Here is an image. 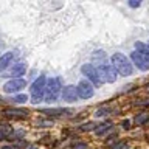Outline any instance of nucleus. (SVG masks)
I'll return each mask as SVG.
<instances>
[{
    "label": "nucleus",
    "instance_id": "4be33fe9",
    "mask_svg": "<svg viewBox=\"0 0 149 149\" xmlns=\"http://www.w3.org/2000/svg\"><path fill=\"white\" fill-rule=\"evenodd\" d=\"M129 6H132V8H138V6H140V2H138V0H137V2H134V0H132V2H129Z\"/></svg>",
    "mask_w": 149,
    "mask_h": 149
},
{
    "label": "nucleus",
    "instance_id": "5701e85b",
    "mask_svg": "<svg viewBox=\"0 0 149 149\" xmlns=\"http://www.w3.org/2000/svg\"><path fill=\"white\" fill-rule=\"evenodd\" d=\"M137 106H149V100H144V101H138Z\"/></svg>",
    "mask_w": 149,
    "mask_h": 149
},
{
    "label": "nucleus",
    "instance_id": "a878e982",
    "mask_svg": "<svg viewBox=\"0 0 149 149\" xmlns=\"http://www.w3.org/2000/svg\"><path fill=\"white\" fill-rule=\"evenodd\" d=\"M2 149H16V148H11V146H5V148H2Z\"/></svg>",
    "mask_w": 149,
    "mask_h": 149
},
{
    "label": "nucleus",
    "instance_id": "2eb2a0df",
    "mask_svg": "<svg viewBox=\"0 0 149 149\" xmlns=\"http://www.w3.org/2000/svg\"><path fill=\"white\" fill-rule=\"evenodd\" d=\"M42 113H45V115H51V116H56V115H62V113H65V112H68L67 109H50V110H47V109H44V110H40Z\"/></svg>",
    "mask_w": 149,
    "mask_h": 149
},
{
    "label": "nucleus",
    "instance_id": "ddd939ff",
    "mask_svg": "<svg viewBox=\"0 0 149 149\" xmlns=\"http://www.w3.org/2000/svg\"><path fill=\"white\" fill-rule=\"evenodd\" d=\"M11 61H13V53H5L2 58H0V72L6 68L8 64L11 62Z\"/></svg>",
    "mask_w": 149,
    "mask_h": 149
},
{
    "label": "nucleus",
    "instance_id": "6e6552de",
    "mask_svg": "<svg viewBox=\"0 0 149 149\" xmlns=\"http://www.w3.org/2000/svg\"><path fill=\"white\" fill-rule=\"evenodd\" d=\"M130 59H132V62L137 65V68L143 70V72H146L149 70V61L144 58L143 54H140L138 51H132V54H130Z\"/></svg>",
    "mask_w": 149,
    "mask_h": 149
},
{
    "label": "nucleus",
    "instance_id": "cd10ccee",
    "mask_svg": "<svg viewBox=\"0 0 149 149\" xmlns=\"http://www.w3.org/2000/svg\"><path fill=\"white\" fill-rule=\"evenodd\" d=\"M148 90H149V86H148Z\"/></svg>",
    "mask_w": 149,
    "mask_h": 149
},
{
    "label": "nucleus",
    "instance_id": "9b49d317",
    "mask_svg": "<svg viewBox=\"0 0 149 149\" xmlns=\"http://www.w3.org/2000/svg\"><path fill=\"white\" fill-rule=\"evenodd\" d=\"M25 70H26V65H25V64H23V62H17V64L13 67L11 73H9V76H20V74L25 73Z\"/></svg>",
    "mask_w": 149,
    "mask_h": 149
},
{
    "label": "nucleus",
    "instance_id": "f257e3e1",
    "mask_svg": "<svg viewBox=\"0 0 149 149\" xmlns=\"http://www.w3.org/2000/svg\"><path fill=\"white\" fill-rule=\"evenodd\" d=\"M112 67H113L120 74H123V76L132 74V70H134L132 62H129V59L121 53H115L112 56Z\"/></svg>",
    "mask_w": 149,
    "mask_h": 149
},
{
    "label": "nucleus",
    "instance_id": "aec40b11",
    "mask_svg": "<svg viewBox=\"0 0 149 149\" xmlns=\"http://www.w3.org/2000/svg\"><path fill=\"white\" fill-rule=\"evenodd\" d=\"M112 149H126V143H123V141H120V143H116Z\"/></svg>",
    "mask_w": 149,
    "mask_h": 149
},
{
    "label": "nucleus",
    "instance_id": "393cba45",
    "mask_svg": "<svg viewBox=\"0 0 149 149\" xmlns=\"http://www.w3.org/2000/svg\"><path fill=\"white\" fill-rule=\"evenodd\" d=\"M5 137H6V135H5V132H2V130H0V140L5 138Z\"/></svg>",
    "mask_w": 149,
    "mask_h": 149
},
{
    "label": "nucleus",
    "instance_id": "f3484780",
    "mask_svg": "<svg viewBox=\"0 0 149 149\" xmlns=\"http://www.w3.org/2000/svg\"><path fill=\"white\" fill-rule=\"evenodd\" d=\"M95 127H96V126L93 124V123H86V124H82L79 129H81L82 132H88V130H92V129H95Z\"/></svg>",
    "mask_w": 149,
    "mask_h": 149
},
{
    "label": "nucleus",
    "instance_id": "dca6fc26",
    "mask_svg": "<svg viewBox=\"0 0 149 149\" xmlns=\"http://www.w3.org/2000/svg\"><path fill=\"white\" fill-rule=\"evenodd\" d=\"M110 127H112V123H102V124L98 126V127H95V132H96V135H102V134H106Z\"/></svg>",
    "mask_w": 149,
    "mask_h": 149
},
{
    "label": "nucleus",
    "instance_id": "412c9836",
    "mask_svg": "<svg viewBox=\"0 0 149 149\" xmlns=\"http://www.w3.org/2000/svg\"><path fill=\"white\" fill-rule=\"evenodd\" d=\"M104 115H107V109H100L96 112V116H104Z\"/></svg>",
    "mask_w": 149,
    "mask_h": 149
},
{
    "label": "nucleus",
    "instance_id": "f03ea898",
    "mask_svg": "<svg viewBox=\"0 0 149 149\" xmlns=\"http://www.w3.org/2000/svg\"><path fill=\"white\" fill-rule=\"evenodd\" d=\"M96 72H98V74H100L101 81H106V82H115L116 81V72H115V68L112 67V64L106 62V61H102V62L98 65Z\"/></svg>",
    "mask_w": 149,
    "mask_h": 149
},
{
    "label": "nucleus",
    "instance_id": "9d476101",
    "mask_svg": "<svg viewBox=\"0 0 149 149\" xmlns=\"http://www.w3.org/2000/svg\"><path fill=\"white\" fill-rule=\"evenodd\" d=\"M5 115L8 118H25L28 115L26 110H20V109H6L5 110Z\"/></svg>",
    "mask_w": 149,
    "mask_h": 149
},
{
    "label": "nucleus",
    "instance_id": "f8f14e48",
    "mask_svg": "<svg viewBox=\"0 0 149 149\" xmlns=\"http://www.w3.org/2000/svg\"><path fill=\"white\" fill-rule=\"evenodd\" d=\"M135 48H137V51L140 54H143L149 61V45L143 44V42H135Z\"/></svg>",
    "mask_w": 149,
    "mask_h": 149
},
{
    "label": "nucleus",
    "instance_id": "39448f33",
    "mask_svg": "<svg viewBox=\"0 0 149 149\" xmlns=\"http://www.w3.org/2000/svg\"><path fill=\"white\" fill-rule=\"evenodd\" d=\"M81 72L86 74V76L90 79L95 86H101L102 81L100 79V74H98V72H96V67H93L92 64H86V65H82V67H81Z\"/></svg>",
    "mask_w": 149,
    "mask_h": 149
},
{
    "label": "nucleus",
    "instance_id": "4468645a",
    "mask_svg": "<svg viewBox=\"0 0 149 149\" xmlns=\"http://www.w3.org/2000/svg\"><path fill=\"white\" fill-rule=\"evenodd\" d=\"M148 120H149V113H148V112H141V113H138L137 116H135V124L141 126V124L146 123Z\"/></svg>",
    "mask_w": 149,
    "mask_h": 149
},
{
    "label": "nucleus",
    "instance_id": "bb28decb",
    "mask_svg": "<svg viewBox=\"0 0 149 149\" xmlns=\"http://www.w3.org/2000/svg\"><path fill=\"white\" fill-rule=\"evenodd\" d=\"M30 149H36V148H30Z\"/></svg>",
    "mask_w": 149,
    "mask_h": 149
},
{
    "label": "nucleus",
    "instance_id": "20e7f679",
    "mask_svg": "<svg viewBox=\"0 0 149 149\" xmlns=\"http://www.w3.org/2000/svg\"><path fill=\"white\" fill-rule=\"evenodd\" d=\"M45 86H47V78L45 76H39L34 81L31 87V95H33V102L37 104L39 101H42V98H44V90H45Z\"/></svg>",
    "mask_w": 149,
    "mask_h": 149
},
{
    "label": "nucleus",
    "instance_id": "423d86ee",
    "mask_svg": "<svg viewBox=\"0 0 149 149\" xmlns=\"http://www.w3.org/2000/svg\"><path fill=\"white\" fill-rule=\"evenodd\" d=\"M76 93L79 98H82V100H88V98L93 96V87L90 82H87L86 79H82L81 82L78 84L76 87Z\"/></svg>",
    "mask_w": 149,
    "mask_h": 149
},
{
    "label": "nucleus",
    "instance_id": "6ab92c4d",
    "mask_svg": "<svg viewBox=\"0 0 149 149\" xmlns=\"http://www.w3.org/2000/svg\"><path fill=\"white\" fill-rule=\"evenodd\" d=\"M73 149H87V144L86 143H74Z\"/></svg>",
    "mask_w": 149,
    "mask_h": 149
},
{
    "label": "nucleus",
    "instance_id": "b1692460",
    "mask_svg": "<svg viewBox=\"0 0 149 149\" xmlns=\"http://www.w3.org/2000/svg\"><path fill=\"white\" fill-rule=\"evenodd\" d=\"M121 124H123V127H124V129H129V121H127V120H124Z\"/></svg>",
    "mask_w": 149,
    "mask_h": 149
},
{
    "label": "nucleus",
    "instance_id": "a211bd4d",
    "mask_svg": "<svg viewBox=\"0 0 149 149\" xmlns=\"http://www.w3.org/2000/svg\"><path fill=\"white\" fill-rule=\"evenodd\" d=\"M13 101H14V102H19V104H22V102H26V101H28V96H26V95H17Z\"/></svg>",
    "mask_w": 149,
    "mask_h": 149
},
{
    "label": "nucleus",
    "instance_id": "7ed1b4c3",
    "mask_svg": "<svg viewBox=\"0 0 149 149\" xmlns=\"http://www.w3.org/2000/svg\"><path fill=\"white\" fill-rule=\"evenodd\" d=\"M47 96H45V101L47 102H53L58 100L59 93H61V82L58 78H51L47 81Z\"/></svg>",
    "mask_w": 149,
    "mask_h": 149
},
{
    "label": "nucleus",
    "instance_id": "0eeeda50",
    "mask_svg": "<svg viewBox=\"0 0 149 149\" xmlns=\"http://www.w3.org/2000/svg\"><path fill=\"white\" fill-rule=\"evenodd\" d=\"M26 86V81L25 79H11V81H8L6 84L3 86V90L6 93H14V92H19L22 90L23 87Z\"/></svg>",
    "mask_w": 149,
    "mask_h": 149
},
{
    "label": "nucleus",
    "instance_id": "1a4fd4ad",
    "mask_svg": "<svg viewBox=\"0 0 149 149\" xmlns=\"http://www.w3.org/2000/svg\"><path fill=\"white\" fill-rule=\"evenodd\" d=\"M62 100L67 101V102H73L78 100V93H76V88L74 86H67L62 88Z\"/></svg>",
    "mask_w": 149,
    "mask_h": 149
}]
</instances>
